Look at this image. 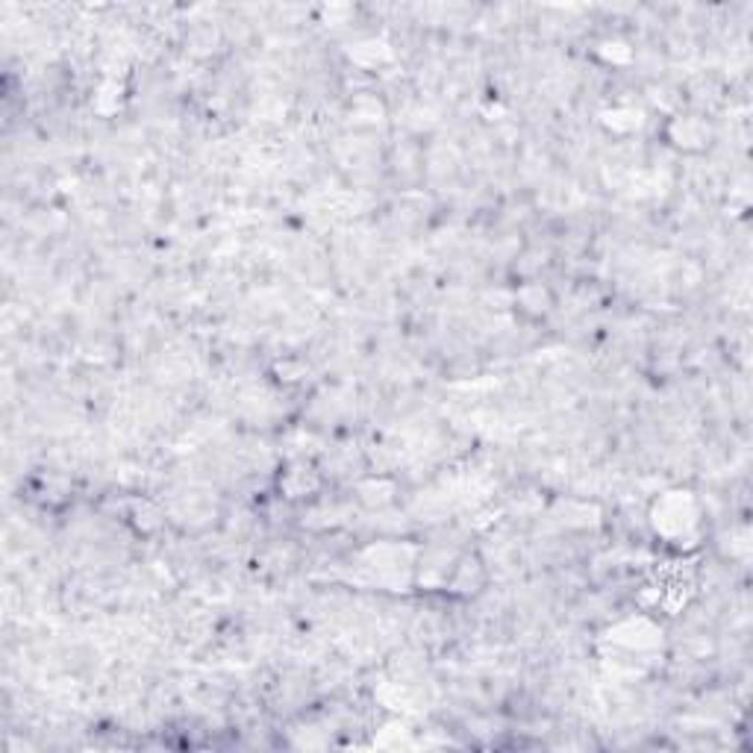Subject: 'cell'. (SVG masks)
Listing matches in <instances>:
<instances>
[{
    "label": "cell",
    "mask_w": 753,
    "mask_h": 753,
    "mask_svg": "<svg viewBox=\"0 0 753 753\" xmlns=\"http://www.w3.org/2000/svg\"><path fill=\"white\" fill-rule=\"evenodd\" d=\"M674 127H679V133L671 136V142L677 148H686V151H701L703 142L710 144V127H706L701 118H692V115H679Z\"/></svg>",
    "instance_id": "obj_1"
}]
</instances>
